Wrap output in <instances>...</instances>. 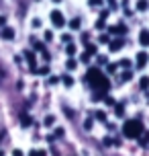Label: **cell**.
Here are the masks:
<instances>
[{
	"mask_svg": "<svg viewBox=\"0 0 149 156\" xmlns=\"http://www.w3.org/2000/svg\"><path fill=\"white\" fill-rule=\"evenodd\" d=\"M84 80H86L88 84L94 88L96 93H94V101H100L102 97H104V93L110 88V82H108V78L104 76L98 68H92V70H88L86 72V76H84Z\"/></svg>",
	"mask_w": 149,
	"mask_h": 156,
	"instance_id": "1",
	"label": "cell"
},
{
	"mask_svg": "<svg viewBox=\"0 0 149 156\" xmlns=\"http://www.w3.org/2000/svg\"><path fill=\"white\" fill-rule=\"evenodd\" d=\"M143 132H145V129H143V123L139 119H129V121H125V125H123V133H125L127 138H133V140H137Z\"/></svg>",
	"mask_w": 149,
	"mask_h": 156,
	"instance_id": "2",
	"label": "cell"
},
{
	"mask_svg": "<svg viewBox=\"0 0 149 156\" xmlns=\"http://www.w3.org/2000/svg\"><path fill=\"white\" fill-rule=\"evenodd\" d=\"M51 23H53V27H57V29L65 25V19H63V15L59 10H53V12H51Z\"/></svg>",
	"mask_w": 149,
	"mask_h": 156,
	"instance_id": "3",
	"label": "cell"
},
{
	"mask_svg": "<svg viewBox=\"0 0 149 156\" xmlns=\"http://www.w3.org/2000/svg\"><path fill=\"white\" fill-rule=\"evenodd\" d=\"M149 62V55L145 54V51H139L137 54V60H135V64H137V68H145Z\"/></svg>",
	"mask_w": 149,
	"mask_h": 156,
	"instance_id": "4",
	"label": "cell"
},
{
	"mask_svg": "<svg viewBox=\"0 0 149 156\" xmlns=\"http://www.w3.org/2000/svg\"><path fill=\"white\" fill-rule=\"evenodd\" d=\"M108 43H110V51H121L123 45H125L123 39H112V41H108Z\"/></svg>",
	"mask_w": 149,
	"mask_h": 156,
	"instance_id": "5",
	"label": "cell"
},
{
	"mask_svg": "<svg viewBox=\"0 0 149 156\" xmlns=\"http://www.w3.org/2000/svg\"><path fill=\"white\" fill-rule=\"evenodd\" d=\"M0 35H2V39H8V41H10V39H15V29H12V27H4Z\"/></svg>",
	"mask_w": 149,
	"mask_h": 156,
	"instance_id": "6",
	"label": "cell"
},
{
	"mask_svg": "<svg viewBox=\"0 0 149 156\" xmlns=\"http://www.w3.org/2000/svg\"><path fill=\"white\" fill-rule=\"evenodd\" d=\"M25 58H27V62L31 66V70L35 72V66H37V60H35V54L33 51H25Z\"/></svg>",
	"mask_w": 149,
	"mask_h": 156,
	"instance_id": "7",
	"label": "cell"
},
{
	"mask_svg": "<svg viewBox=\"0 0 149 156\" xmlns=\"http://www.w3.org/2000/svg\"><path fill=\"white\" fill-rule=\"evenodd\" d=\"M139 43H141L143 47H149V31L147 29H143L141 35H139Z\"/></svg>",
	"mask_w": 149,
	"mask_h": 156,
	"instance_id": "8",
	"label": "cell"
},
{
	"mask_svg": "<svg viewBox=\"0 0 149 156\" xmlns=\"http://www.w3.org/2000/svg\"><path fill=\"white\" fill-rule=\"evenodd\" d=\"M110 33H117V35H125V33H127V25H117V27H110Z\"/></svg>",
	"mask_w": 149,
	"mask_h": 156,
	"instance_id": "9",
	"label": "cell"
},
{
	"mask_svg": "<svg viewBox=\"0 0 149 156\" xmlns=\"http://www.w3.org/2000/svg\"><path fill=\"white\" fill-rule=\"evenodd\" d=\"M31 123H33L31 115H27V113H23V115H21V125H23V127H29Z\"/></svg>",
	"mask_w": 149,
	"mask_h": 156,
	"instance_id": "10",
	"label": "cell"
},
{
	"mask_svg": "<svg viewBox=\"0 0 149 156\" xmlns=\"http://www.w3.org/2000/svg\"><path fill=\"white\" fill-rule=\"evenodd\" d=\"M33 74H41V76H47L49 74V66H43V68H35Z\"/></svg>",
	"mask_w": 149,
	"mask_h": 156,
	"instance_id": "11",
	"label": "cell"
},
{
	"mask_svg": "<svg viewBox=\"0 0 149 156\" xmlns=\"http://www.w3.org/2000/svg\"><path fill=\"white\" fill-rule=\"evenodd\" d=\"M33 47H35V49H37V51H41V54H43V51H45V45H43V43H41V41H37V39H33Z\"/></svg>",
	"mask_w": 149,
	"mask_h": 156,
	"instance_id": "12",
	"label": "cell"
},
{
	"mask_svg": "<svg viewBox=\"0 0 149 156\" xmlns=\"http://www.w3.org/2000/svg\"><path fill=\"white\" fill-rule=\"evenodd\" d=\"M139 86H141L143 90H147L149 88V76H143L141 80H139Z\"/></svg>",
	"mask_w": 149,
	"mask_h": 156,
	"instance_id": "13",
	"label": "cell"
},
{
	"mask_svg": "<svg viewBox=\"0 0 149 156\" xmlns=\"http://www.w3.org/2000/svg\"><path fill=\"white\" fill-rule=\"evenodd\" d=\"M139 142H141L143 146H147L149 144V132H143L141 136H139Z\"/></svg>",
	"mask_w": 149,
	"mask_h": 156,
	"instance_id": "14",
	"label": "cell"
},
{
	"mask_svg": "<svg viewBox=\"0 0 149 156\" xmlns=\"http://www.w3.org/2000/svg\"><path fill=\"white\" fill-rule=\"evenodd\" d=\"M80 25H82V23H80V19H71V21H70V29L78 31V29H80Z\"/></svg>",
	"mask_w": 149,
	"mask_h": 156,
	"instance_id": "15",
	"label": "cell"
},
{
	"mask_svg": "<svg viewBox=\"0 0 149 156\" xmlns=\"http://www.w3.org/2000/svg\"><path fill=\"white\" fill-rule=\"evenodd\" d=\"M86 54L92 58V55L96 54V45H92V43H86Z\"/></svg>",
	"mask_w": 149,
	"mask_h": 156,
	"instance_id": "16",
	"label": "cell"
},
{
	"mask_svg": "<svg viewBox=\"0 0 149 156\" xmlns=\"http://www.w3.org/2000/svg\"><path fill=\"white\" fill-rule=\"evenodd\" d=\"M149 4H147V0H139L137 2V10H147Z\"/></svg>",
	"mask_w": 149,
	"mask_h": 156,
	"instance_id": "17",
	"label": "cell"
},
{
	"mask_svg": "<svg viewBox=\"0 0 149 156\" xmlns=\"http://www.w3.org/2000/svg\"><path fill=\"white\" fill-rule=\"evenodd\" d=\"M76 66H78V62H76V60H68V62H65V68H68V70H74V68H76Z\"/></svg>",
	"mask_w": 149,
	"mask_h": 156,
	"instance_id": "18",
	"label": "cell"
},
{
	"mask_svg": "<svg viewBox=\"0 0 149 156\" xmlns=\"http://www.w3.org/2000/svg\"><path fill=\"white\" fill-rule=\"evenodd\" d=\"M114 113H117L118 117L125 115V107H123V105H114Z\"/></svg>",
	"mask_w": 149,
	"mask_h": 156,
	"instance_id": "19",
	"label": "cell"
},
{
	"mask_svg": "<svg viewBox=\"0 0 149 156\" xmlns=\"http://www.w3.org/2000/svg\"><path fill=\"white\" fill-rule=\"evenodd\" d=\"M61 80H63V84H65V86H71V84H74V78L68 76V74H65V76L61 78Z\"/></svg>",
	"mask_w": 149,
	"mask_h": 156,
	"instance_id": "20",
	"label": "cell"
},
{
	"mask_svg": "<svg viewBox=\"0 0 149 156\" xmlns=\"http://www.w3.org/2000/svg\"><path fill=\"white\" fill-rule=\"evenodd\" d=\"M94 115H96V119H100V121H106V113H104V111H96Z\"/></svg>",
	"mask_w": 149,
	"mask_h": 156,
	"instance_id": "21",
	"label": "cell"
},
{
	"mask_svg": "<svg viewBox=\"0 0 149 156\" xmlns=\"http://www.w3.org/2000/svg\"><path fill=\"white\" fill-rule=\"evenodd\" d=\"M65 51H68L70 55H74V54H76V45H74V43H68V47H65Z\"/></svg>",
	"mask_w": 149,
	"mask_h": 156,
	"instance_id": "22",
	"label": "cell"
},
{
	"mask_svg": "<svg viewBox=\"0 0 149 156\" xmlns=\"http://www.w3.org/2000/svg\"><path fill=\"white\" fill-rule=\"evenodd\" d=\"M131 78H133V74H131V72H123L121 80H123V82H127V80H131Z\"/></svg>",
	"mask_w": 149,
	"mask_h": 156,
	"instance_id": "23",
	"label": "cell"
},
{
	"mask_svg": "<svg viewBox=\"0 0 149 156\" xmlns=\"http://www.w3.org/2000/svg\"><path fill=\"white\" fill-rule=\"evenodd\" d=\"M117 66H123V68H129V66H131V60H127V58H125V60H121V62H118Z\"/></svg>",
	"mask_w": 149,
	"mask_h": 156,
	"instance_id": "24",
	"label": "cell"
},
{
	"mask_svg": "<svg viewBox=\"0 0 149 156\" xmlns=\"http://www.w3.org/2000/svg\"><path fill=\"white\" fill-rule=\"evenodd\" d=\"M53 121H55L53 115H47V117H45V125H53Z\"/></svg>",
	"mask_w": 149,
	"mask_h": 156,
	"instance_id": "25",
	"label": "cell"
},
{
	"mask_svg": "<svg viewBox=\"0 0 149 156\" xmlns=\"http://www.w3.org/2000/svg\"><path fill=\"white\" fill-rule=\"evenodd\" d=\"M29 156H45V152H41V150H31Z\"/></svg>",
	"mask_w": 149,
	"mask_h": 156,
	"instance_id": "26",
	"label": "cell"
},
{
	"mask_svg": "<svg viewBox=\"0 0 149 156\" xmlns=\"http://www.w3.org/2000/svg\"><path fill=\"white\" fill-rule=\"evenodd\" d=\"M92 123H94V121H92V119L88 117L86 121H84V127H86V129H92Z\"/></svg>",
	"mask_w": 149,
	"mask_h": 156,
	"instance_id": "27",
	"label": "cell"
},
{
	"mask_svg": "<svg viewBox=\"0 0 149 156\" xmlns=\"http://www.w3.org/2000/svg\"><path fill=\"white\" fill-rule=\"evenodd\" d=\"M47 82H49V84H57V82H59V78H57V76H49Z\"/></svg>",
	"mask_w": 149,
	"mask_h": 156,
	"instance_id": "28",
	"label": "cell"
},
{
	"mask_svg": "<svg viewBox=\"0 0 149 156\" xmlns=\"http://www.w3.org/2000/svg\"><path fill=\"white\" fill-rule=\"evenodd\" d=\"M61 136H63V129H61V127H57L55 133H53V138H61Z\"/></svg>",
	"mask_w": 149,
	"mask_h": 156,
	"instance_id": "29",
	"label": "cell"
},
{
	"mask_svg": "<svg viewBox=\"0 0 149 156\" xmlns=\"http://www.w3.org/2000/svg\"><path fill=\"white\" fill-rule=\"evenodd\" d=\"M102 0H90V6H100Z\"/></svg>",
	"mask_w": 149,
	"mask_h": 156,
	"instance_id": "30",
	"label": "cell"
},
{
	"mask_svg": "<svg viewBox=\"0 0 149 156\" xmlns=\"http://www.w3.org/2000/svg\"><path fill=\"white\" fill-rule=\"evenodd\" d=\"M104 101H106V105H114V99L112 97H104Z\"/></svg>",
	"mask_w": 149,
	"mask_h": 156,
	"instance_id": "31",
	"label": "cell"
},
{
	"mask_svg": "<svg viewBox=\"0 0 149 156\" xmlns=\"http://www.w3.org/2000/svg\"><path fill=\"white\" fill-rule=\"evenodd\" d=\"M110 39H108V35H100V43H108Z\"/></svg>",
	"mask_w": 149,
	"mask_h": 156,
	"instance_id": "32",
	"label": "cell"
},
{
	"mask_svg": "<svg viewBox=\"0 0 149 156\" xmlns=\"http://www.w3.org/2000/svg\"><path fill=\"white\" fill-rule=\"evenodd\" d=\"M114 140H110V138H104V146H112Z\"/></svg>",
	"mask_w": 149,
	"mask_h": 156,
	"instance_id": "33",
	"label": "cell"
},
{
	"mask_svg": "<svg viewBox=\"0 0 149 156\" xmlns=\"http://www.w3.org/2000/svg\"><path fill=\"white\" fill-rule=\"evenodd\" d=\"M114 70H117V64H108V72H110V74H112Z\"/></svg>",
	"mask_w": 149,
	"mask_h": 156,
	"instance_id": "34",
	"label": "cell"
},
{
	"mask_svg": "<svg viewBox=\"0 0 149 156\" xmlns=\"http://www.w3.org/2000/svg\"><path fill=\"white\" fill-rule=\"evenodd\" d=\"M12 156H25L23 150H12Z\"/></svg>",
	"mask_w": 149,
	"mask_h": 156,
	"instance_id": "35",
	"label": "cell"
},
{
	"mask_svg": "<svg viewBox=\"0 0 149 156\" xmlns=\"http://www.w3.org/2000/svg\"><path fill=\"white\" fill-rule=\"evenodd\" d=\"M45 39H47V41H51V39H53V35H51V31H45Z\"/></svg>",
	"mask_w": 149,
	"mask_h": 156,
	"instance_id": "36",
	"label": "cell"
},
{
	"mask_svg": "<svg viewBox=\"0 0 149 156\" xmlns=\"http://www.w3.org/2000/svg\"><path fill=\"white\" fill-rule=\"evenodd\" d=\"M61 39H63V41H65V43H70V41H71V37H70V35H68V33H65V35H63Z\"/></svg>",
	"mask_w": 149,
	"mask_h": 156,
	"instance_id": "37",
	"label": "cell"
},
{
	"mask_svg": "<svg viewBox=\"0 0 149 156\" xmlns=\"http://www.w3.org/2000/svg\"><path fill=\"white\" fill-rule=\"evenodd\" d=\"M82 62H86V64H88V62H90V55L84 54V55H82Z\"/></svg>",
	"mask_w": 149,
	"mask_h": 156,
	"instance_id": "38",
	"label": "cell"
},
{
	"mask_svg": "<svg viewBox=\"0 0 149 156\" xmlns=\"http://www.w3.org/2000/svg\"><path fill=\"white\" fill-rule=\"evenodd\" d=\"M6 25V16H0V27H4Z\"/></svg>",
	"mask_w": 149,
	"mask_h": 156,
	"instance_id": "39",
	"label": "cell"
},
{
	"mask_svg": "<svg viewBox=\"0 0 149 156\" xmlns=\"http://www.w3.org/2000/svg\"><path fill=\"white\" fill-rule=\"evenodd\" d=\"M55 2H61V0H55Z\"/></svg>",
	"mask_w": 149,
	"mask_h": 156,
	"instance_id": "40",
	"label": "cell"
}]
</instances>
